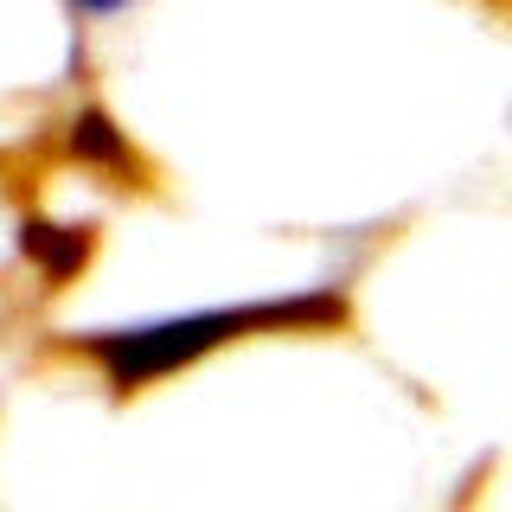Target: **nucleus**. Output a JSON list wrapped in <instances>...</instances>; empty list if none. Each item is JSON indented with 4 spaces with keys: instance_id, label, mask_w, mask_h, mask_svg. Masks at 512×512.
Returning <instances> with one entry per match:
<instances>
[{
    "instance_id": "nucleus-1",
    "label": "nucleus",
    "mask_w": 512,
    "mask_h": 512,
    "mask_svg": "<svg viewBox=\"0 0 512 512\" xmlns=\"http://www.w3.org/2000/svg\"><path fill=\"white\" fill-rule=\"evenodd\" d=\"M346 320V295L340 288H314V295H282V301H237V308H205V314H180V320H148V327H116V333H77V352H90L109 372L116 397H135L141 384L186 372L192 359L218 352L237 333L256 327H340Z\"/></svg>"
},
{
    "instance_id": "nucleus-2",
    "label": "nucleus",
    "mask_w": 512,
    "mask_h": 512,
    "mask_svg": "<svg viewBox=\"0 0 512 512\" xmlns=\"http://www.w3.org/2000/svg\"><path fill=\"white\" fill-rule=\"evenodd\" d=\"M20 256L39 269L45 282H71L90 263V224H58V218H32L20 231Z\"/></svg>"
},
{
    "instance_id": "nucleus-3",
    "label": "nucleus",
    "mask_w": 512,
    "mask_h": 512,
    "mask_svg": "<svg viewBox=\"0 0 512 512\" xmlns=\"http://www.w3.org/2000/svg\"><path fill=\"white\" fill-rule=\"evenodd\" d=\"M84 167H103V173H128L135 180L141 173V160L135 148H128V135L116 128V116H109L103 103H90V109H77V122H71V141H64Z\"/></svg>"
},
{
    "instance_id": "nucleus-4",
    "label": "nucleus",
    "mask_w": 512,
    "mask_h": 512,
    "mask_svg": "<svg viewBox=\"0 0 512 512\" xmlns=\"http://www.w3.org/2000/svg\"><path fill=\"white\" fill-rule=\"evenodd\" d=\"M71 7V20H109V13H122L128 0H64Z\"/></svg>"
}]
</instances>
